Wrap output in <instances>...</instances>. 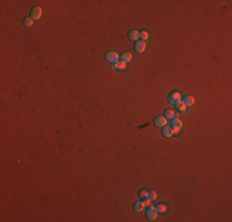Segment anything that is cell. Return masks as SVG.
Segmentation results:
<instances>
[{"label": "cell", "mask_w": 232, "mask_h": 222, "mask_svg": "<svg viewBox=\"0 0 232 222\" xmlns=\"http://www.w3.org/2000/svg\"><path fill=\"white\" fill-rule=\"evenodd\" d=\"M171 128L173 130V133H178L179 132V130L181 128V121L179 118H172L171 121Z\"/></svg>", "instance_id": "2"}, {"label": "cell", "mask_w": 232, "mask_h": 222, "mask_svg": "<svg viewBox=\"0 0 232 222\" xmlns=\"http://www.w3.org/2000/svg\"><path fill=\"white\" fill-rule=\"evenodd\" d=\"M111 68H113L114 71H122V69L126 68V64L122 63L121 61H119V62H116V63H114L113 65H111Z\"/></svg>", "instance_id": "10"}, {"label": "cell", "mask_w": 232, "mask_h": 222, "mask_svg": "<svg viewBox=\"0 0 232 222\" xmlns=\"http://www.w3.org/2000/svg\"><path fill=\"white\" fill-rule=\"evenodd\" d=\"M154 125L157 127H164L167 126V118H165L164 116H157L154 118Z\"/></svg>", "instance_id": "7"}, {"label": "cell", "mask_w": 232, "mask_h": 222, "mask_svg": "<svg viewBox=\"0 0 232 222\" xmlns=\"http://www.w3.org/2000/svg\"><path fill=\"white\" fill-rule=\"evenodd\" d=\"M147 196H148V191H146V190H141L140 191V194H138L140 200H147Z\"/></svg>", "instance_id": "17"}, {"label": "cell", "mask_w": 232, "mask_h": 222, "mask_svg": "<svg viewBox=\"0 0 232 222\" xmlns=\"http://www.w3.org/2000/svg\"><path fill=\"white\" fill-rule=\"evenodd\" d=\"M194 98L193 96H190V95H188V96H185L184 98V100H183V104L185 105V106H193L194 105Z\"/></svg>", "instance_id": "13"}, {"label": "cell", "mask_w": 232, "mask_h": 222, "mask_svg": "<svg viewBox=\"0 0 232 222\" xmlns=\"http://www.w3.org/2000/svg\"><path fill=\"white\" fill-rule=\"evenodd\" d=\"M144 206H146V205H144L143 201H136V202L134 204V210L135 211H137V212H141L144 209Z\"/></svg>", "instance_id": "11"}, {"label": "cell", "mask_w": 232, "mask_h": 222, "mask_svg": "<svg viewBox=\"0 0 232 222\" xmlns=\"http://www.w3.org/2000/svg\"><path fill=\"white\" fill-rule=\"evenodd\" d=\"M164 117L167 118V120H172V118L175 117V112H174L173 110H165L164 111Z\"/></svg>", "instance_id": "14"}, {"label": "cell", "mask_w": 232, "mask_h": 222, "mask_svg": "<svg viewBox=\"0 0 232 222\" xmlns=\"http://www.w3.org/2000/svg\"><path fill=\"white\" fill-rule=\"evenodd\" d=\"M157 210L154 209V207H148V210L146 211V216H147V219L150 220V221H154L156 219H157Z\"/></svg>", "instance_id": "5"}, {"label": "cell", "mask_w": 232, "mask_h": 222, "mask_svg": "<svg viewBox=\"0 0 232 222\" xmlns=\"http://www.w3.org/2000/svg\"><path fill=\"white\" fill-rule=\"evenodd\" d=\"M157 199V194L154 191H148V196H147V200H150V201H153V200H156Z\"/></svg>", "instance_id": "18"}, {"label": "cell", "mask_w": 232, "mask_h": 222, "mask_svg": "<svg viewBox=\"0 0 232 222\" xmlns=\"http://www.w3.org/2000/svg\"><path fill=\"white\" fill-rule=\"evenodd\" d=\"M154 209L157 210V212H161V213H163V212L167 211V206H165L164 204H157Z\"/></svg>", "instance_id": "16"}, {"label": "cell", "mask_w": 232, "mask_h": 222, "mask_svg": "<svg viewBox=\"0 0 232 222\" xmlns=\"http://www.w3.org/2000/svg\"><path fill=\"white\" fill-rule=\"evenodd\" d=\"M42 15V9L40 6H34L31 10V19L32 20H38Z\"/></svg>", "instance_id": "4"}, {"label": "cell", "mask_w": 232, "mask_h": 222, "mask_svg": "<svg viewBox=\"0 0 232 222\" xmlns=\"http://www.w3.org/2000/svg\"><path fill=\"white\" fill-rule=\"evenodd\" d=\"M140 37L142 38V41H144V42H146V41L148 40V32H147V31H141V32H140Z\"/></svg>", "instance_id": "19"}, {"label": "cell", "mask_w": 232, "mask_h": 222, "mask_svg": "<svg viewBox=\"0 0 232 222\" xmlns=\"http://www.w3.org/2000/svg\"><path fill=\"white\" fill-rule=\"evenodd\" d=\"M32 19L31 17H26V19H24V25L26 27H30V26H32Z\"/></svg>", "instance_id": "20"}, {"label": "cell", "mask_w": 232, "mask_h": 222, "mask_svg": "<svg viewBox=\"0 0 232 222\" xmlns=\"http://www.w3.org/2000/svg\"><path fill=\"white\" fill-rule=\"evenodd\" d=\"M132 59V56H131V53H128V52H125V53H122L121 56H120V61L122 62V63H128Z\"/></svg>", "instance_id": "9"}, {"label": "cell", "mask_w": 232, "mask_h": 222, "mask_svg": "<svg viewBox=\"0 0 232 222\" xmlns=\"http://www.w3.org/2000/svg\"><path fill=\"white\" fill-rule=\"evenodd\" d=\"M168 101L171 102V104H177V102H179L180 101V93L172 91L168 95Z\"/></svg>", "instance_id": "3"}, {"label": "cell", "mask_w": 232, "mask_h": 222, "mask_svg": "<svg viewBox=\"0 0 232 222\" xmlns=\"http://www.w3.org/2000/svg\"><path fill=\"white\" fill-rule=\"evenodd\" d=\"M105 59H106L107 62H110L111 64H114V63H116V62H119L120 56H119L116 52L110 51V52H107L106 54H105Z\"/></svg>", "instance_id": "1"}, {"label": "cell", "mask_w": 232, "mask_h": 222, "mask_svg": "<svg viewBox=\"0 0 232 222\" xmlns=\"http://www.w3.org/2000/svg\"><path fill=\"white\" fill-rule=\"evenodd\" d=\"M144 48H146V42L142 40H137L135 42V51L137 53H142L144 51Z\"/></svg>", "instance_id": "6"}, {"label": "cell", "mask_w": 232, "mask_h": 222, "mask_svg": "<svg viewBox=\"0 0 232 222\" xmlns=\"http://www.w3.org/2000/svg\"><path fill=\"white\" fill-rule=\"evenodd\" d=\"M127 37H128V40H131V41H137L138 37H140V32L137 30H131L128 32Z\"/></svg>", "instance_id": "8"}, {"label": "cell", "mask_w": 232, "mask_h": 222, "mask_svg": "<svg viewBox=\"0 0 232 222\" xmlns=\"http://www.w3.org/2000/svg\"><path fill=\"white\" fill-rule=\"evenodd\" d=\"M162 135L164 136V137H167V138L172 137V135H173V130L171 128V127H168V126H164V127H163V130H162Z\"/></svg>", "instance_id": "12"}, {"label": "cell", "mask_w": 232, "mask_h": 222, "mask_svg": "<svg viewBox=\"0 0 232 222\" xmlns=\"http://www.w3.org/2000/svg\"><path fill=\"white\" fill-rule=\"evenodd\" d=\"M175 106H177V110L179 111L180 114H184L185 111H186V106L183 104V101H179V102H177L175 104Z\"/></svg>", "instance_id": "15"}]
</instances>
